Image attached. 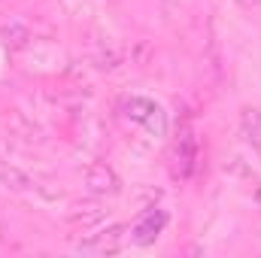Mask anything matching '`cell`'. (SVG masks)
I'll list each match as a JSON object with an SVG mask.
<instances>
[{"label": "cell", "mask_w": 261, "mask_h": 258, "mask_svg": "<svg viewBox=\"0 0 261 258\" xmlns=\"http://www.w3.org/2000/svg\"><path fill=\"white\" fill-rule=\"evenodd\" d=\"M240 119H243V131H246L249 143L255 146V152L261 155V113L258 110H252V107H246Z\"/></svg>", "instance_id": "8992f818"}, {"label": "cell", "mask_w": 261, "mask_h": 258, "mask_svg": "<svg viewBox=\"0 0 261 258\" xmlns=\"http://www.w3.org/2000/svg\"><path fill=\"white\" fill-rule=\"evenodd\" d=\"M3 40H6V46L18 49V46H21L24 40H31V37H28V28H24V24L12 21V24H6V28H3Z\"/></svg>", "instance_id": "52a82bcc"}, {"label": "cell", "mask_w": 261, "mask_h": 258, "mask_svg": "<svg viewBox=\"0 0 261 258\" xmlns=\"http://www.w3.org/2000/svg\"><path fill=\"white\" fill-rule=\"evenodd\" d=\"M122 243H125V228L122 225H113V228H107V231L82 240L76 246V252H82V255H116L122 249Z\"/></svg>", "instance_id": "7a4b0ae2"}, {"label": "cell", "mask_w": 261, "mask_h": 258, "mask_svg": "<svg viewBox=\"0 0 261 258\" xmlns=\"http://www.w3.org/2000/svg\"><path fill=\"white\" fill-rule=\"evenodd\" d=\"M195 158H197L195 137H192V134H182L179 143H176V149H173V173L186 179V176L195 170Z\"/></svg>", "instance_id": "5b68a950"}, {"label": "cell", "mask_w": 261, "mask_h": 258, "mask_svg": "<svg viewBox=\"0 0 261 258\" xmlns=\"http://www.w3.org/2000/svg\"><path fill=\"white\" fill-rule=\"evenodd\" d=\"M125 116L134 119V122H140L143 128L149 131V134H155V137L167 134V116H164V110L155 100H149V97H130V100H125Z\"/></svg>", "instance_id": "6da1fadb"}, {"label": "cell", "mask_w": 261, "mask_h": 258, "mask_svg": "<svg viewBox=\"0 0 261 258\" xmlns=\"http://www.w3.org/2000/svg\"><path fill=\"white\" fill-rule=\"evenodd\" d=\"M243 3H261V0H243Z\"/></svg>", "instance_id": "ba28073f"}, {"label": "cell", "mask_w": 261, "mask_h": 258, "mask_svg": "<svg viewBox=\"0 0 261 258\" xmlns=\"http://www.w3.org/2000/svg\"><path fill=\"white\" fill-rule=\"evenodd\" d=\"M85 186L91 194H116L119 192V176L107 164H91L85 173Z\"/></svg>", "instance_id": "277c9868"}, {"label": "cell", "mask_w": 261, "mask_h": 258, "mask_svg": "<svg viewBox=\"0 0 261 258\" xmlns=\"http://www.w3.org/2000/svg\"><path fill=\"white\" fill-rule=\"evenodd\" d=\"M164 225H167V216H164L161 210H146V213L130 225V240H134L137 246H149V243H155V237L161 234Z\"/></svg>", "instance_id": "3957f363"}]
</instances>
